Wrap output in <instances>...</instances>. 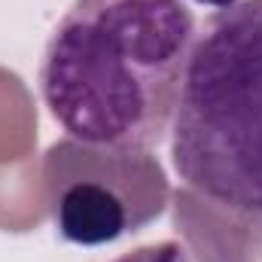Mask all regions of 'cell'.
<instances>
[{
    "label": "cell",
    "instance_id": "cell-1",
    "mask_svg": "<svg viewBox=\"0 0 262 262\" xmlns=\"http://www.w3.org/2000/svg\"><path fill=\"white\" fill-rule=\"evenodd\" d=\"M195 34L183 0H73L46 43L40 95L82 143L156 149L174 122Z\"/></svg>",
    "mask_w": 262,
    "mask_h": 262
},
{
    "label": "cell",
    "instance_id": "cell-2",
    "mask_svg": "<svg viewBox=\"0 0 262 262\" xmlns=\"http://www.w3.org/2000/svg\"><path fill=\"white\" fill-rule=\"evenodd\" d=\"M171 162L192 192L262 213V0L213 12L195 34Z\"/></svg>",
    "mask_w": 262,
    "mask_h": 262
},
{
    "label": "cell",
    "instance_id": "cell-3",
    "mask_svg": "<svg viewBox=\"0 0 262 262\" xmlns=\"http://www.w3.org/2000/svg\"><path fill=\"white\" fill-rule=\"evenodd\" d=\"M43 195L64 241L101 247L156 223L171 201V183L152 149L64 137L43 156Z\"/></svg>",
    "mask_w": 262,
    "mask_h": 262
},
{
    "label": "cell",
    "instance_id": "cell-4",
    "mask_svg": "<svg viewBox=\"0 0 262 262\" xmlns=\"http://www.w3.org/2000/svg\"><path fill=\"white\" fill-rule=\"evenodd\" d=\"M113 262H192L186 247L177 241H159V244H143L134 247L131 253H122L119 259Z\"/></svg>",
    "mask_w": 262,
    "mask_h": 262
},
{
    "label": "cell",
    "instance_id": "cell-5",
    "mask_svg": "<svg viewBox=\"0 0 262 262\" xmlns=\"http://www.w3.org/2000/svg\"><path fill=\"white\" fill-rule=\"evenodd\" d=\"M195 3H207V6H216V9H226V6H235L238 0H195Z\"/></svg>",
    "mask_w": 262,
    "mask_h": 262
}]
</instances>
